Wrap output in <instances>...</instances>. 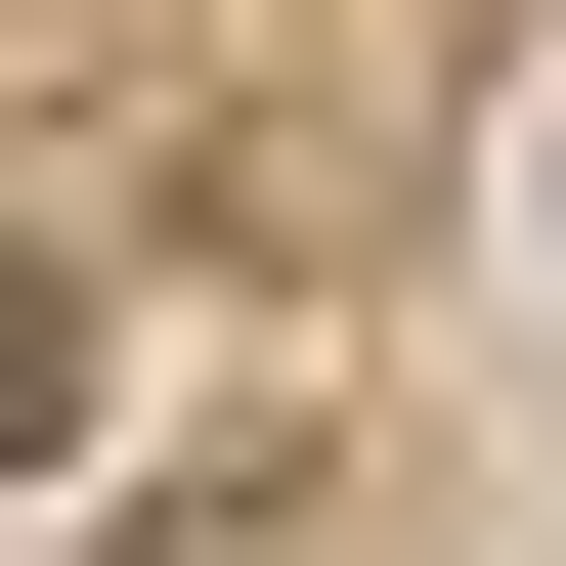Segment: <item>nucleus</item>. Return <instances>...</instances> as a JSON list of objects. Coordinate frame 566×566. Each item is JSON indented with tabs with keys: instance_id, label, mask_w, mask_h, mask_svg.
Listing matches in <instances>:
<instances>
[{
	"instance_id": "obj_1",
	"label": "nucleus",
	"mask_w": 566,
	"mask_h": 566,
	"mask_svg": "<svg viewBox=\"0 0 566 566\" xmlns=\"http://www.w3.org/2000/svg\"><path fill=\"white\" fill-rule=\"evenodd\" d=\"M44 392H87V305H44V262H0V480H44Z\"/></svg>"
}]
</instances>
